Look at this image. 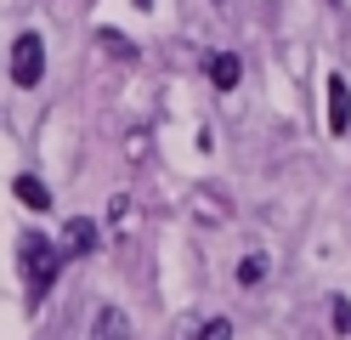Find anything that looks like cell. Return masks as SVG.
<instances>
[{"mask_svg":"<svg viewBox=\"0 0 351 340\" xmlns=\"http://www.w3.org/2000/svg\"><path fill=\"white\" fill-rule=\"evenodd\" d=\"M17 261H23V284H29V295L40 301V295L57 284V272H62V261H69V249L51 244V238H23Z\"/></svg>","mask_w":351,"mask_h":340,"instance_id":"cell-1","label":"cell"},{"mask_svg":"<svg viewBox=\"0 0 351 340\" xmlns=\"http://www.w3.org/2000/svg\"><path fill=\"white\" fill-rule=\"evenodd\" d=\"M40 74H46V40L40 34H17L12 40V80L17 85H40Z\"/></svg>","mask_w":351,"mask_h":340,"instance_id":"cell-2","label":"cell"},{"mask_svg":"<svg viewBox=\"0 0 351 340\" xmlns=\"http://www.w3.org/2000/svg\"><path fill=\"white\" fill-rule=\"evenodd\" d=\"M97 244H102V227L91 216H74L69 227H62V249H69V256H91Z\"/></svg>","mask_w":351,"mask_h":340,"instance_id":"cell-3","label":"cell"},{"mask_svg":"<svg viewBox=\"0 0 351 340\" xmlns=\"http://www.w3.org/2000/svg\"><path fill=\"white\" fill-rule=\"evenodd\" d=\"M91 340H130V312H125V306H97Z\"/></svg>","mask_w":351,"mask_h":340,"instance_id":"cell-4","label":"cell"},{"mask_svg":"<svg viewBox=\"0 0 351 340\" xmlns=\"http://www.w3.org/2000/svg\"><path fill=\"white\" fill-rule=\"evenodd\" d=\"M328 131H335V136H346V131H351V91H346V80H340V74L328 80Z\"/></svg>","mask_w":351,"mask_h":340,"instance_id":"cell-5","label":"cell"},{"mask_svg":"<svg viewBox=\"0 0 351 340\" xmlns=\"http://www.w3.org/2000/svg\"><path fill=\"white\" fill-rule=\"evenodd\" d=\"M238 80H244V63H238L232 52H215V57H210V85H221V91H232Z\"/></svg>","mask_w":351,"mask_h":340,"instance_id":"cell-6","label":"cell"},{"mask_svg":"<svg viewBox=\"0 0 351 340\" xmlns=\"http://www.w3.org/2000/svg\"><path fill=\"white\" fill-rule=\"evenodd\" d=\"M12 193L23 199L29 210H51V188H46V181H34V176H17V181H12Z\"/></svg>","mask_w":351,"mask_h":340,"instance_id":"cell-7","label":"cell"},{"mask_svg":"<svg viewBox=\"0 0 351 340\" xmlns=\"http://www.w3.org/2000/svg\"><path fill=\"white\" fill-rule=\"evenodd\" d=\"M199 340H232V324L227 317H210V324L199 329Z\"/></svg>","mask_w":351,"mask_h":340,"instance_id":"cell-8","label":"cell"},{"mask_svg":"<svg viewBox=\"0 0 351 340\" xmlns=\"http://www.w3.org/2000/svg\"><path fill=\"white\" fill-rule=\"evenodd\" d=\"M238 278H244V284H261V278H267V261H261V256H250L244 267H238Z\"/></svg>","mask_w":351,"mask_h":340,"instance_id":"cell-9","label":"cell"},{"mask_svg":"<svg viewBox=\"0 0 351 340\" xmlns=\"http://www.w3.org/2000/svg\"><path fill=\"white\" fill-rule=\"evenodd\" d=\"M136 6H153V0H136Z\"/></svg>","mask_w":351,"mask_h":340,"instance_id":"cell-10","label":"cell"},{"mask_svg":"<svg viewBox=\"0 0 351 340\" xmlns=\"http://www.w3.org/2000/svg\"><path fill=\"white\" fill-rule=\"evenodd\" d=\"M193 340H199V335H193Z\"/></svg>","mask_w":351,"mask_h":340,"instance_id":"cell-11","label":"cell"}]
</instances>
